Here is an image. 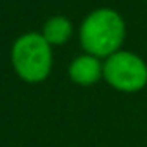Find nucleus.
<instances>
[{
    "label": "nucleus",
    "mask_w": 147,
    "mask_h": 147,
    "mask_svg": "<svg viewBox=\"0 0 147 147\" xmlns=\"http://www.w3.org/2000/svg\"><path fill=\"white\" fill-rule=\"evenodd\" d=\"M100 75H102V66L92 55H82L75 59L69 66V76L78 85H85V87L92 85L100 78Z\"/></svg>",
    "instance_id": "nucleus-4"
},
{
    "label": "nucleus",
    "mask_w": 147,
    "mask_h": 147,
    "mask_svg": "<svg viewBox=\"0 0 147 147\" xmlns=\"http://www.w3.org/2000/svg\"><path fill=\"white\" fill-rule=\"evenodd\" d=\"M104 76L111 87L121 92H137L147 83V66L130 52H116L104 64Z\"/></svg>",
    "instance_id": "nucleus-3"
},
{
    "label": "nucleus",
    "mask_w": 147,
    "mask_h": 147,
    "mask_svg": "<svg viewBox=\"0 0 147 147\" xmlns=\"http://www.w3.org/2000/svg\"><path fill=\"white\" fill-rule=\"evenodd\" d=\"M82 45L92 55H113L123 42L125 26L121 18L109 11L100 9L90 14L82 26Z\"/></svg>",
    "instance_id": "nucleus-1"
},
{
    "label": "nucleus",
    "mask_w": 147,
    "mask_h": 147,
    "mask_svg": "<svg viewBox=\"0 0 147 147\" xmlns=\"http://www.w3.org/2000/svg\"><path fill=\"white\" fill-rule=\"evenodd\" d=\"M71 36V23L66 18H52L43 28V38L49 43H64Z\"/></svg>",
    "instance_id": "nucleus-5"
},
{
    "label": "nucleus",
    "mask_w": 147,
    "mask_h": 147,
    "mask_svg": "<svg viewBox=\"0 0 147 147\" xmlns=\"http://www.w3.org/2000/svg\"><path fill=\"white\" fill-rule=\"evenodd\" d=\"M12 62L18 75L24 82L36 83L45 80L52 67V54L49 49V42L36 33L21 36L14 43Z\"/></svg>",
    "instance_id": "nucleus-2"
}]
</instances>
